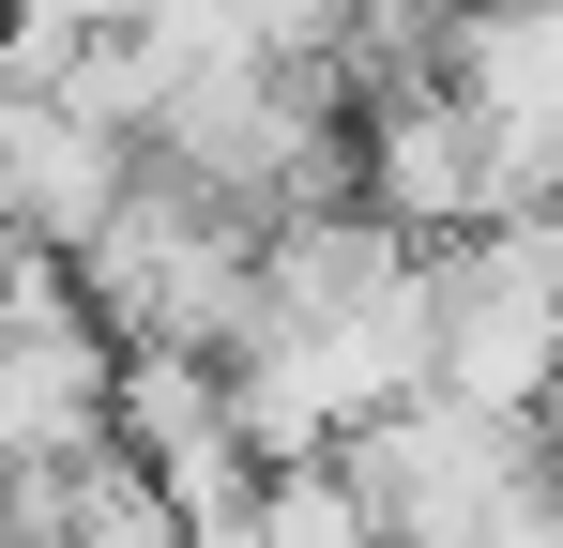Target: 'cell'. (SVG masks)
Instances as JSON below:
<instances>
[{
	"mask_svg": "<svg viewBox=\"0 0 563 548\" xmlns=\"http://www.w3.org/2000/svg\"><path fill=\"white\" fill-rule=\"evenodd\" d=\"M107 351L122 336L62 274L0 320V487H62L77 457H107Z\"/></svg>",
	"mask_w": 563,
	"mask_h": 548,
	"instance_id": "obj_4",
	"label": "cell"
},
{
	"mask_svg": "<svg viewBox=\"0 0 563 548\" xmlns=\"http://www.w3.org/2000/svg\"><path fill=\"white\" fill-rule=\"evenodd\" d=\"M427 260H442V365L427 381L472 412H533L549 396V213H487Z\"/></svg>",
	"mask_w": 563,
	"mask_h": 548,
	"instance_id": "obj_1",
	"label": "cell"
},
{
	"mask_svg": "<svg viewBox=\"0 0 563 548\" xmlns=\"http://www.w3.org/2000/svg\"><path fill=\"white\" fill-rule=\"evenodd\" d=\"M122 183H137V138H122L107 107H77V91H0V213H15L46 260L92 229Z\"/></svg>",
	"mask_w": 563,
	"mask_h": 548,
	"instance_id": "obj_5",
	"label": "cell"
},
{
	"mask_svg": "<svg viewBox=\"0 0 563 548\" xmlns=\"http://www.w3.org/2000/svg\"><path fill=\"white\" fill-rule=\"evenodd\" d=\"M351 198H366L396 244H457V229H487V213H518L487 122H472L442 77H380L366 91V122H351Z\"/></svg>",
	"mask_w": 563,
	"mask_h": 548,
	"instance_id": "obj_3",
	"label": "cell"
},
{
	"mask_svg": "<svg viewBox=\"0 0 563 548\" xmlns=\"http://www.w3.org/2000/svg\"><path fill=\"white\" fill-rule=\"evenodd\" d=\"M427 77L487 122L503 198H518V213H549V168H563V0H442Z\"/></svg>",
	"mask_w": 563,
	"mask_h": 548,
	"instance_id": "obj_2",
	"label": "cell"
}]
</instances>
